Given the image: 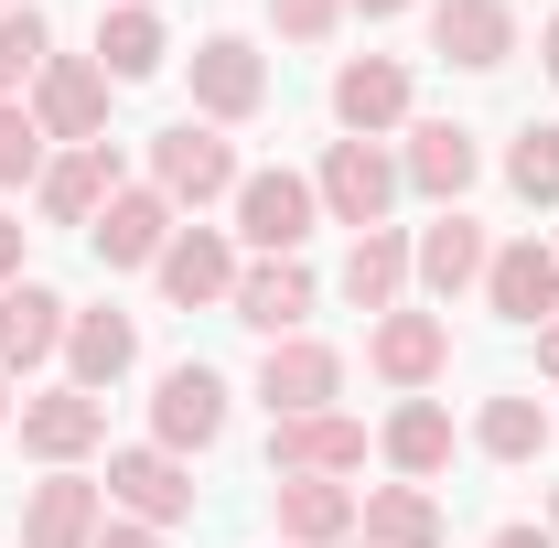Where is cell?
<instances>
[{
    "label": "cell",
    "instance_id": "obj_37",
    "mask_svg": "<svg viewBox=\"0 0 559 548\" xmlns=\"http://www.w3.org/2000/svg\"><path fill=\"white\" fill-rule=\"evenodd\" d=\"M538 377H559V312L538 323Z\"/></svg>",
    "mask_w": 559,
    "mask_h": 548
},
{
    "label": "cell",
    "instance_id": "obj_33",
    "mask_svg": "<svg viewBox=\"0 0 559 548\" xmlns=\"http://www.w3.org/2000/svg\"><path fill=\"white\" fill-rule=\"evenodd\" d=\"M280 44H334V22H345V0H270Z\"/></svg>",
    "mask_w": 559,
    "mask_h": 548
},
{
    "label": "cell",
    "instance_id": "obj_4",
    "mask_svg": "<svg viewBox=\"0 0 559 548\" xmlns=\"http://www.w3.org/2000/svg\"><path fill=\"white\" fill-rule=\"evenodd\" d=\"M312 194H323V226H388V205L409 194L399 183V151L388 140H323V162H312Z\"/></svg>",
    "mask_w": 559,
    "mask_h": 548
},
{
    "label": "cell",
    "instance_id": "obj_38",
    "mask_svg": "<svg viewBox=\"0 0 559 548\" xmlns=\"http://www.w3.org/2000/svg\"><path fill=\"white\" fill-rule=\"evenodd\" d=\"M345 11H366V22H399V11H419V0H345Z\"/></svg>",
    "mask_w": 559,
    "mask_h": 548
},
{
    "label": "cell",
    "instance_id": "obj_40",
    "mask_svg": "<svg viewBox=\"0 0 559 548\" xmlns=\"http://www.w3.org/2000/svg\"><path fill=\"white\" fill-rule=\"evenodd\" d=\"M538 527H549V538H559V484H549V516H538Z\"/></svg>",
    "mask_w": 559,
    "mask_h": 548
},
{
    "label": "cell",
    "instance_id": "obj_34",
    "mask_svg": "<svg viewBox=\"0 0 559 548\" xmlns=\"http://www.w3.org/2000/svg\"><path fill=\"white\" fill-rule=\"evenodd\" d=\"M97 548H173V538H162V527H140V516H108V527H97Z\"/></svg>",
    "mask_w": 559,
    "mask_h": 548
},
{
    "label": "cell",
    "instance_id": "obj_9",
    "mask_svg": "<svg viewBox=\"0 0 559 548\" xmlns=\"http://www.w3.org/2000/svg\"><path fill=\"white\" fill-rule=\"evenodd\" d=\"M323 97H334V130L345 140H388V130H409V108H419V86H409L399 55H345Z\"/></svg>",
    "mask_w": 559,
    "mask_h": 548
},
{
    "label": "cell",
    "instance_id": "obj_26",
    "mask_svg": "<svg viewBox=\"0 0 559 548\" xmlns=\"http://www.w3.org/2000/svg\"><path fill=\"white\" fill-rule=\"evenodd\" d=\"M162 65H173V33H162V11L97 0V75H108V86H151Z\"/></svg>",
    "mask_w": 559,
    "mask_h": 548
},
{
    "label": "cell",
    "instance_id": "obj_19",
    "mask_svg": "<svg viewBox=\"0 0 559 548\" xmlns=\"http://www.w3.org/2000/svg\"><path fill=\"white\" fill-rule=\"evenodd\" d=\"M430 55L463 75L516 65V0H430Z\"/></svg>",
    "mask_w": 559,
    "mask_h": 548
},
{
    "label": "cell",
    "instance_id": "obj_14",
    "mask_svg": "<svg viewBox=\"0 0 559 548\" xmlns=\"http://www.w3.org/2000/svg\"><path fill=\"white\" fill-rule=\"evenodd\" d=\"M22 452H33L44 474H75L86 452H108V398H86V388H44V398H22Z\"/></svg>",
    "mask_w": 559,
    "mask_h": 548
},
{
    "label": "cell",
    "instance_id": "obj_11",
    "mask_svg": "<svg viewBox=\"0 0 559 548\" xmlns=\"http://www.w3.org/2000/svg\"><path fill=\"white\" fill-rule=\"evenodd\" d=\"M399 183L430 194V205H463V194L485 183V140L463 130V119H409V140H399Z\"/></svg>",
    "mask_w": 559,
    "mask_h": 548
},
{
    "label": "cell",
    "instance_id": "obj_1",
    "mask_svg": "<svg viewBox=\"0 0 559 548\" xmlns=\"http://www.w3.org/2000/svg\"><path fill=\"white\" fill-rule=\"evenodd\" d=\"M151 183L173 194V215H205V205H237L248 162H237V140H226V130L173 119V130H151Z\"/></svg>",
    "mask_w": 559,
    "mask_h": 548
},
{
    "label": "cell",
    "instance_id": "obj_43",
    "mask_svg": "<svg viewBox=\"0 0 559 548\" xmlns=\"http://www.w3.org/2000/svg\"><path fill=\"white\" fill-rule=\"evenodd\" d=\"M0 11H11V0H0Z\"/></svg>",
    "mask_w": 559,
    "mask_h": 548
},
{
    "label": "cell",
    "instance_id": "obj_31",
    "mask_svg": "<svg viewBox=\"0 0 559 548\" xmlns=\"http://www.w3.org/2000/svg\"><path fill=\"white\" fill-rule=\"evenodd\" d=\"M506 194L516 205H559V130L549 119H527V130L506 140Z\"/></svg>",
    "mask_w": 559,
    "mask_h": 548
},
{
    "label": "cell",
    "instance_id": "obj_29",
    "mask_svg": "<svg viewBox=\"0 0 559 548\" xmlns=\"http://www.w3.org/2000/svg\"><path fill=\"white\" fill-rule=\"evenodd\" d=\"M549 430H559V409H538L527 388H506V398L474 409V452H485V463H538V452H549Z\"/></svg>",
    "mask_w": 559,
    "mask_h": 548
},
{
    "label": "cell",
    "instance_id": "obj_22",
    "mask_svg": "<svg viewBox=\"0 0 559 548\" xmlns=\"http://www.w3.org/2000/svg\"><path fill=\"white\" fill-rule=\"evenodd\" d=\"M312 301H323V279L301 270V259H248L226 312H237L259 344H280V334H301V323H312Z\"/></svg>",
    "mask_w": 559,
    "mask_h": 548
},
{
    "label": "cell",
    "instance_id": "obj_41",
    "mask_svg": "<svg viewBox=\"0 0 559 548\" xmlns=\"http://www.w3.org/2000/svg\"><path fill=\"white\" fill-rule=\"evenodd\" d=\"M0 419H11V377H0Z\"/></svg>",
    "mask_w": 559,
    "mask_h": 548
},
{
    "label": "cell",
    "instance_id": "obj_23",
    "mask_svg": "<svg viewBox=\"0 0 559 548\" xmlns=\"http://www.w3.org/2000/svg\"><path fill=\"white\" fill-rule=\"evenodd\" d=\"M452 452H463V430H452L441 398H399V409L377 419V463H388L399 484H441V474H452Z\"/></svg>",
    "mask_w": 559,
    "mask_h": 548
},
{
    "label": "cell",
    "instance_id": "obj_30",
    "mask_svg": "<svg viewBox=\"0 0 559 548\" xmlns=\"http://www.w3.org/2000/svg\"><path fill=\"white\" fill-rule=\"evenodd\" d=\"M44 65H55V22H44L33 0H11V11H0V97H33Z\"/></svg>",
    "mask_w": 559,
    "mask_h": 548
},
{
    "label": "cell",
    "instance_id": "obj_2",
    "mask_svg": "<svg viewBox=\"0 0 559 548\" xmlns=\"http://www.w3.org/2000/svg\"><path fill=\"white\" fill-rule=\"evenodd\" d=\"M226 419H237V388L215 377L205 355H173V366L151 377V441H162V452H183V463H194V452L226 441Z\"/></svg>",
    "mask_w": 559,
    "mask_h": 548
},
{
    "label": "cell",
    "instance_id": "obj_27",
    "mask_svg": "<svg viewBox=\"0 0 559 548\" xmlns=\"http://www.w3.org/2000/svg\"><path fill=\"white\" fill-rule=\"evenodd\" d=\"M355 538L366 548H441V495L430 484H366V505H355Z\"/></svg>",
    "mask_w": 559,
    "mask_h": 548
},
{
    "label": "cell",
    "instance_id": "obj_20",
    "mask_svg": "<svg viewBox=\"0 0 559 548\" xmlns=\"http://www.w3.org/2000/svg\"><path fill=\"white\" fill-rule=\"evenodd\" d=\"M119 183H130V162H119V140H86V151H55V162H44V183H33V205L55 215V226H97Z\"/></svg>",
    "mask_w": 559,
    "mask_h": 548
},
{
    "label": "cell",
    "instance_id": "obj_24",
    "mask_svg": "<svg viewBox=\"0 0 559 548\" xmlns=\"http://www.w3.org/2000/svg\"><path fill=\"white\" fill-rule=\"evenodd\" d=\"M97 527H108V484L86 474H44L22 495V548H97Z\"/></svg>",
    "mask_w": 559,
    "mask_h": 548
},
{
    "label": "cell",
    "instance_id": "obj_5",
    "mask_svg": "<svg viewBox=\"0 0 559 548\" xmlns=\"http://www.w3.org/2000/svg\"><path fill=\"white\" fill-rule=\"evenodd\" d=\"M97 484H108V516H140V527H162V538L194 516V463L162 452V441H119Z\"/></svg>",
    "mask_w": 559,
    "mask_h": 548
},
{
    "label": "cell",
    "instance_id": "obj_15",
    "mask_svg": "<svg viewBox=\"0 0 559 548\" xmlns=\"http://www.w3.org/2000/svg\"><path fill=\"white\" fill-rule=\"evenodd\" d=\"M366 452H377V430L355 409H312V419H270V474H366Z\"/></svg>",
    "mask_w": 559,
    "mask_h": 548
},
{
    "label": "cell",
    "instance_id": "obj_39",
    "mask_svg": "<svg viewBox=\"0 0 559 548\" xmlns=\"http://www.w3.org/2000/svg\"><path fill=\"white\" fill-rule=\"evenodd\" d=\"M538 65H549V75H559V11H549V33H538Z\"/></svg>",
    "mask_w": 559,
    "mask_h": 548
},
{
    "label": "cell",
    "instance_id": "obj_8",
    "mask_svg": "<svg viewBox=\"0 0 559 548\" xmlns=\"http://www.w3.org/2000/svg\"><path fill=\"white\" fill-rule=\"evenodd\" d=\"M237 270H248V248L226 237V226H173V248H162V301L173 312H226L237 301Z\"/></svg>",
    "mask_w": 559,
    "mask_h": 548
},
{
    "label": "cell",
    "instance_id": "obj_6",
    "mask_svg": "<svg viewBox=\"0 0 559 548\" xmlns=\"http://www.w3.org/2000/svg\"><path fill=\"white\" fill-rule=\"evenodd\" d=\"M183 75H194V119H205V130H248V119L270 108V55H259L248 33H205V44L183 55Z\"/></svg>",
    "mask_w": 559,
    "mask_h": 548
},
{
    "label": "cell",
    "instance_id": "obj_18",
    "mask_svg": "<svg viewBox=\"0 0 559 548\" xmlns=\"http://www.w3.org/2000/svg\"><path fill=\"white\" fill-rule=\"evenodd\" d=\"M355 484L334 474H270V516H280V548H355Z\"/></svg>",
    "mask_w": 559,
    "mask_h": 548
},
{
    "label": "cell",
    "instance_id": "obj_32",
    "mask_svg": "<svg viewBox=\"0 0 559 548\" xmlns=\"http://www.w3.org/2000/svg\"><path fill=\"white\" fill-rule=\"evenodd\" d=\"M44 162H55V140H44V119H33L22 97H0V194L44 183Z\"/></svg>",
    "mask_w": 559,
    "mask_h": 548
},
{
    "label": "cell",
    "instance_id": "obj_10",
    "mask_svg": "<svg viewBox=\"0 0 559 548\" xmlns=\"http://www.w3.org/2000/svg\"><path fill=\"white\" fill-rule=\"evenodd\" d=\"M108 75H97V55H55V65L33 75V119H44V140H66V151H86V140H108Z\"/></svg>",
    "mask_w": 559,
    "mask_h": 548
},
{
    "label": "cell",
    "instance_id": "obj_17",
    "mask_svg": "<svg viewBox=\"0 0 559 548\" xmlns=\"http://www.w3.org/2000/svg\"><path fill=\"white\" fill-rule=\"evenodd\" d=\"M66 323H75V301L55 279H11V290H0V377L22 388L33 366H55V355H66Z\"/></svg>",
    "mask_w": 559,
    "mask_h": 548
},
{
    "label": "cell",
    "instance_id": "obj_28",
    "mask_svg": "<svg viewBox=\"0 0 559 548\" xmlns=\"http://www.w3.org/2000/svg\"><path fill=\"white\" fill-rule=\"evenodd\" d=\"M345 301L366 312V323L409 301V226H366V237L345 248Z\"/></svg>",
    "mask_w": 559,
    "mask_h": 548
},
{
    "label": "cell",
    "instance_id": "obj_36",
    "mask_svg": "<svg viewBox=\"0 0 559 548\" xmlns=\"http://www.w3.org/2000/svg\"><path fill=\"white\" fill-rule=\"evenodd\" d=\"M485 548H559V538H549V527H527V516H506V527H495Z\"/></svg>",
    "mask_w": 559,
    "mask_h": 548
},
{
    "label": "cell",
    "instance_id": "obj_44",
    "mask_svg": "<svg viewBox=\"0 0 559 548\" xmlns=\"http://www.w3.org/2000/svg\"><path fill=\"white\" fill-rule=\"evenodd\" d=\"M355 548H366V538H355Z\"/></svg>",
    "mask_w": 559,
    "mask_h": 548
},
{
    "label": "cell",
    "instance_id": "obj_25",
    "mask_svg": "<svg viewBox=\"0 0 559 548\" xmlns=\"http://www.w3.org/2000/svg\"><path fill=\"white\" fill-rule=\"evenodd\" d=\"M130 366H140V323H130V312H108V301H97V312H75V323H66V388L108 398Z\"/></svg>",
    "mask_w": 559,
    "mask_h": 548
},
{
    "label": "cell",
    "instance_id": "obj_7",
    "mask_svg": "<svg viewBox=\"0 0 559 548\" xmlns=\"http://www.w3.org/2000/svg\"><path fill=\"white\" fill-rule=\"evenodd\" d=\"M366 366H377L399 398H430V388L452 377V323H441V312H419V301H399V312H377V323H366Z\"/></svg>",
    "mask_w": 559,
    "mask_h": 548
},
{
    "label": "cell",
    "instance_id": "obj_35",
    "mask_svg": "<svg viewBox=\"0 0 559 548\" xmlns=\"http://www.w3.org/2000/svg\"><path fill=\"white\" fill-rule=\"evenodd\" d=\"M11 279H33L22 270V215H0V290H11Z\"/></svg>",
    "mask_w": 559,
    "mask_h": 548
},
{
    "label": "cell",
    "instance_id": "obj_21",
    "mask_svg": "<svg viewBox=\"0 0 559 548\" xmlns=\"http://www.w3.org/2000/svg\"><path fill=\"white\" fill-rule=\"evenodd\" d=\"M485 259H495L485 226H474L463 205H441V215L409 237V290H430V301H452V290H485Z\"/></svg>",
    "mask_w": 559,
    "mask_h": 548
},
{
    "label": "cell",
    "instance_id": "obj_16",
    "mask_svg": "<svg viewBox=\"0 0 559 548\" xmlns=\"http://www.w3.org/2000/svg\"><path fill=\"white\" fill-rule=\"evenodd\" d=\"M485 312L516 323V334H538V323L559 312V248L549 237H506V248L485 259Z\"/></svg>",
    "mask_w": 559,
    "mask_h": 548
},
{
    "label": "cell",
    "instance_id": "obj_12",
    "mask_svg": "<svg viewBox=\"0 0 559 548\" xmlns=\"http://www.w3.org/2000/svg\"><path fill=\"white\" fill-rule=\"evenodd\" d=\"M173 194L162 183H119L108 194V215L86 226V248H97V270H162V248H173Z\"/></svg>",
    "mask_w": 559,
    "mask_h": 548
},
{
    "label": "cell",
    "instance_id": "obj_42",
    "mask_svg": "<svg viewBox=\"0 0 559 548\" xmlns=\"http://www.w3.org/2000/svg\"><path fill=\"white\" fill-rule=\"evenodd\" d=\"M130 11H162V0H130Z\"/></svg>",
    "mask_w": 559,
    "mask_h": 548
},
{
    "label": "cell",
    "instance_id": "obj_13",
    "mask_svg": "<svg viewBox=\"0 0 559 548\" xmlns=\"http://www.w3.org/2000/svg\"><path fill=\"white\" fill-rule=\"evenodd\" d=\"M259 398H270V419H312L345 398V355L323 334H280L270 355H259Z\"/></svg>",
    "mask_w": 559,
    "mask_h": 548
},
{
    "label": "cell",
    "instance_id": "obj_3",
    "mask_svg": "<svg viewBox=\"0 0 559 548\" xmlns=\"http://www.w3.org/2000/svg\"><path fill=\"white\" fill-rule=\"evenodd\" d=\"M226 215H237L226 237H237L248 259H301V237L323 226V194H312V172L270 162V172H248V183H237V205H226Z\"/></svg>",
    "mask_w": 559,
    "mask_h": 548
}]
</instances>
